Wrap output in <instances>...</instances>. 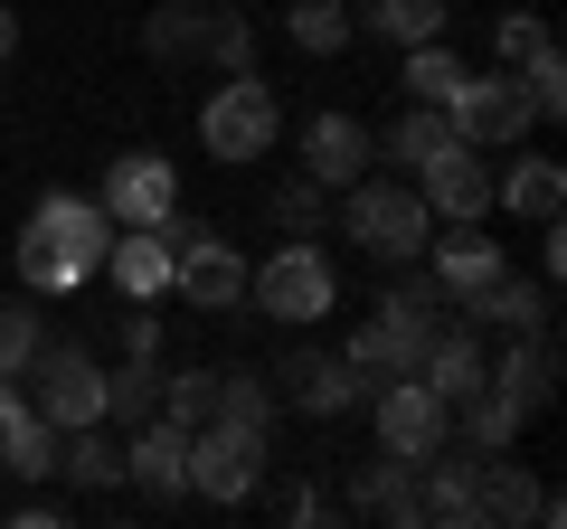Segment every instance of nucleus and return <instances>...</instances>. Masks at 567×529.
Instances as JSON below:
<instances>
[{"mask_svg":"<svg viewBox=\"0 0 567 529\" xmlns=\"http://www.w3.org/2000/svg\"><path fill=\"white\" fill-rule=\"evenodd\" d=\"M104 246H114V218L85 189H39V208L20 218V284L66 303L76 284L104 274Z\"/></svg>","mask_w":567,"mask_h":529,"instance_id":"1","label":"nucleus"},{"mask_svg":"<svg viewBox=\"0 0 567 529\" xmlns=\"http://www.w3.org/2000/svg\"><path fill=\"white\" fill-rule=\"evenodd\" d=\"M341 237L360 246L369 264H416L425 237H435V208L416 199V180H379V170H360V180L341 189Z\"/></svg>","mask_w":567,"mask_h":529,"instance_id":"2","label":"nucleus"},{"mask_svg":"<svg viewBox=\"0 0 567 529\" xmlns=\"http://www.w3.org/2000/svg\"><path fill=\"white\" fill-rule=\"evenodd\" d=\"M246 303H256L265 322H293V331H303V322H322V312L341 303V274H331V256L312 237H284L265 264H246Z\"/></svg>","mask_w":567,"mask_h":529,"instance_id":"3","label":"nucleus"},{"mask_svg":"<svg viewBox=\"0 0 567 529\" xmlns=\"http://www.w3.org/2000/svg\"><path fill=\"white\" fill-rule=\"evenodd\" d=\"M199 143H208V162H265V152L284 143V104H275V85H265L256 66L227 76V85H208Z\"/></svg>","mask_w":567,"mask_h":529,"instance_id":"4","label":"nucleus"},{"mask_svg":"<svg viewBox=\"0 0 567 529\" xmlns=\"http://www.w3.org/2000/svg\"><path fill=\"white\" fill-rule=\"evenodd\" d=\"M20 397L48 416V426H104V360L85 341H39V360L20 369Z\"/></svg>","mask_w":567,"mask_h":529,"instance_id":"5","label":"nucleus"},{"mask_svg":"<svg viewBox=\"0 0 567 529\" xmlns=\"http://www.w3.org/2000/svg\"><path fill=\"white\" fill-rule=\"evenodd\" d=\"M189 491L199 501H256L265 491V426H237V416H208L189 426Z\"/></svg>","mask_w":567,"mask_h":529,"instance_id":"6","label":"nucleus"},{"mask_svg":"<svg viewBox=\"0 0 567 529\" xmlns=\"http://www.w3.org/2000/svg\"><path fill=\"white\" fill-rule=\"evenodd\" d=\"M171 293L189 312H246V256L171 208Z\"/></svg>","mask_w":567,"mask_h":529,"instance_id":"7","label":"nucleus"},{"mask_svg":"<svg viewBox=\"0 0 567 529\" xmlns=\"http://www.w3.org/2000/svg\"><path fill=\"white\" fill-rule=\"evenodd\" d=\"M445 123L464 133L473 152H511V143H529V123H539V114H529V85L511 76V66H492V76L464 66V85L445 95Z\"/></svg>","mask_w":567,"mask_h":529,"instance_id":"8","label":"nucleus"},{"mask_svg":"<svg viewBox=\"0 0 567 529\" xmlns=\"http://www.w3.org/2000/svg\"><path fill=\"white\" fill-rule=\"evenodd\" d=\"M95 208H104L114 227H162L171 208H181V162H162L152 143L114 152V162H104V180H95Z\"/></svg>","mask_w":567,"mask_h":529,"instance_id":"9","label":"nucleus"},{"mask_svg":"<svg viewBox=\"0 0 567 529\" xmlns=\"http://www.w3.org/2000/svg\"><path fill=\"white\" fill-rule=\"evenodd\" d=\"M369 387H360V369L341 360V350H284V369H275V407H293V416H312V426H331V416H350Z\"/></svg>","mask_w":567,"mask_h":529,"instance_id":"10","label":"nucleus"},{"mask_svg":"<svg viewBox=\"0 0 567 529\" xmlns=\"http://www.w3.org/2000/svg\"><path fill=\"white\" fill-rule=\"evenodd\" d=\"M369 426H379V454H406V464H416V454H435L454 435V416H445V397L425 378H379L369 387Z\"/></svg>","mask_w":567,"mask_h":529,"instance_id":"11","label":"nucleus"},{"mask_svg":"<svg viewBox=\"0 0 567 529\" xmlns=\"http://www.w3.org/2000/svg\"><path fill=\"white\" fill-rule=\"evenodd\" d=\"M416 199L435 208V218H454V227L492 218V162H483V152L464 143V133H454V143H445V152H435V162L416 170Z\"/></svg>","mask_w":567,"mask_h":529,"instance_id":"12","label":"nucleus"},{"mask_svg":"<svg viewBox=\"0 0 567 529\" xmlns=\"http://www.w3.org/2000/svg\"><path fill=\"white\" fill-rule=\"evenodd\" d=\"M473 473H483V445H464V435H445L435 454H416V520L473 529Z\"/></svg>","mask_w":567,"mask_h":529,"instance_id":"13","label":"nucleus"},{"mask_svg":"<svg viewBox=\"0 0 567 529\" xmlns=\"http://www.w3.org/2000/svg\"><path fill=\"white\" fill-rule=\"evenodd\" d=\"M123 491H142V501H181L189 491V435L171 426V416H142L133 445H123Z\"/></svg>","mask_w":567,"mask_h":529,"instance_id":"14","label":"nucleus"},{"mask_svg":"<svg viewBox=\"0 0 567 529\" xmlns=\"http://www.w3.org/2000/svg\"><path fill=\"white\" fill-rule=\"evenodd\" d=\"M483 378L502 387L520 416H548V397H558V331H548V322L539 331H511V350L483 369Z\"/></svg>","mask_w":567,"mask_h":529,"instance_id":"15","label":"nucleus"},{"mask_svg":"<svg viewBox=\"0 0 567 529\" xmlns=\"http://www.w3.org/2000/svg\"><path fill=\"white\" fill-rule=\"evenodd\" d=\"M369 152H379V133H369L360 114H341V104H322V114L303 123V170H312L322 189H350V180L369 170Z\"/></svg>","mask_w":567,"mask_h":529,"instance_id":"16","label":"nucleus"},{"mask_svg":"<svg viewBox=\"0 0 567 529\" xmlns=\"http://www.w3.org/2000/svg\"><path fill=\"white\" fill-rule=\"evenodd\" d=\"M0 473H20V483L58 473V426L20 397V378H0Z\"/></svg>","mask_w":567,"mask_h":529,"instance_id":"17","label":"nucleus"},{"mask_svg":"<svg viewBox=\"0 0 567 529\" xmlns=\"http://www.w3.org/2000/svg\"><path fill=\"white\" fill-rule=\"evenodd\" d=\"M104 274H114L123 303H152V293H171V218H162V227H114V246H104Z\"/></svg>","mask_w":567,"mask_h":529,"instance_id":"18","label":"nucleus"},{"mask_svg":"<svg viewBox=\"0 0 567 529\" xmlns=\"http://www.w3.org/2000/svg\"><path fill=\"white\" fill-rule=\"evenodd\" d=\"M492 208H511V218L548 227V218L567 208V170L548 162V152H520V143H511V170H492Z\"/></svg>","mask_w":567,"mask_h":529,"instance_id":"19","label":"nucleus"},{"mask_svg":"<svg viewBox=\"0 0 567 529\" xmlns=\"http://www.w3.org/2000/svg\"><path fill=\"white\" fill-rule=\"evenodd\" d=\"M502 264H511V256H502L492 237H425V274H435V293H445L454 312H464L473 293L502 274Z\"/></svg>","mask_w":567,"mask_h":529,"instance_id":"20","label":"nucleus"},{"mask_svg":"<svg viewBox=\"0 0 567 529\" xmlns=\"http://www.w3.org/2000/svg\"><path fill=\"white\" fill-rule=\"evenodd\" d=\"M454 322H473V331H539V322H548V284L502 264V274H492V284L473 293L464 312H454Z\"/></svg>","mask_w":567,"mask_h":529,"instance_id":"21","label":"nucleus"},{"mask_svg":"<svg viewBox=\"0 0 567 529\" xmlns=\"http://www.w3.org/2000/svg\"><path fill=\"white\" fill-rule=\"evenodd\" d=\"M208 10L218 0H162L142 20V58L152 66H208Z\"/></svg>","mask_w":567,"mask_h":529,"instance_id":"22","label":"nucleus"},{"mask_svg":"<svg viewBox=\"0 0 567 529\" xmlns=\"http://www.w3.org/2000/svg\"><path fill=\"white\" fill-rule=\"evenodd\" d=\"M483 369H492V360H483V341H473V322H445L435 341L416 350V369H406V378H425V387H435V397L454 407L464 387H483Z\"/></svg>","mask_w":567,"mask_h":529,"instance_id":"23","label":"nucleus"},{"mask_svg":"<svg viewBox=\"0 0 567 529\" xmlns=\"http://www.w3.org/2000/svg\"><path fill=\"white\" fill-rule=\"evenodd\" d=\"M483 520H502V529L539 520V483H529V464L483 454V473H473V529H483Z\"/></svg>","mask_w":567,"mask_h":529,"instance_id":"24","label":"nucleus"},{"mask_svg":"<svg viewBox=\"0 0 567 529\" xmlns=\"http://www.w3.org/2000/svg\"><path fill=\"white\" fill-rule=\"evenodd\" d=\"M48 483H66V491H123V445L104 426H66L58 435V473Z\"/></svg>","mask_w":567,"mask_h":529,"instance_id":"25","label":"nucleus"},{"mask_svg":"<svg viewBox=\"0 0 567 529\" xmlns=\"http://www.w3.org/2000/svg\"><path fill=\"white\" fill-rule=\"evenodd\" d=\"M445 416H454V435H464V445H483V454H511V445H520V426H529V416L511 407L492 378H483V387H464Z\"/></svg>","mask_w":567,"mask_h":529,"instance_id":"26","label":"nucleus"},{"mask_svg":"<svg viewBox=\"0 0 567 529\" xmlns=\"http://www.w3.org/2000/svg\"><path fill=\"white\" fill-rule=\"evenodd\" d=\"M350 510H369V520H388V529H416V464H406V454H379V464L350 483Z\"/></svg>","mask_w":567,"mask_h":529,"instance_id":"27","label":"nucleus"},{"mask_svg":"<svg viewBox=\"0 0 567 529\" xmlns=\"http://www.w3.org/2000/svg\"><path fill=\"white\" fill-rule=\"evenodd\" d=\"M416 350H425L416 331H398L388 312H369V322L350 331V350H341V360L360 369V387H379V378H406V369H416Z\"/></svg>","mask_w":567,"mask_h":529,"instance_id":"28","label":"nucleus"},{"mask_svg":"<svg viewBox=\"0 0 567 529\" xmlns=\"http://www.w3.org/2000/svg\"><path fill=\"white\" fill-rule=\"evenodd\" d=\"M142 416H162V360H133L123 350V369H104V426L133 435Z\"/></svg>","mask_w":567,"mask_h":529,"instance_id":"29","label":"nucleus"},{"mask_svg":"<svg viewBox=\"0 0 567 529\" xmlns=\"http://www.w3.org/2000/svg\"><path fill=\"white\" fill-rule=\"evenodd\" d=\"M350 29H369L388 48H416V39H445V0H360Z\"/></svg>","mask_w":567,"mask_h":529,"instance_id":"30","label":"nucleus"},{"mask_svg":"<svg viewBox=\"0 0 567 529\" xmlns=\"http://www.w3.org/2000/svg\"><path fill=\"white\" fill-rule=\"evenodd\" d=\"M398 85H406V104H445L464 85V58L445 39H416V48H398Z\"/></svg>","mask_w":567,"mask_h":529,"instance_id":"31","label":"nucleus"},{"mask_svg":"<svg viewBox=\"0 0 567 529\" xmlns=\"http://www.w3.org/2000/svg\"><path fill=\"white\" fill-rule=\"evenodd\" d=\"M454 143V123H445V104H406L398 123H388V162L406 170V180H416L425 162H435V152Z\"/></svg>","mask_w":567,"mask_h":529,"instance_id":"32","label":"nucleus"},{"mask_svg":"<svg viewBox=\"0 0 567 529\" xmlns=\"http://www.w3.org/2000/svg\"><path fill=\"white\" fill-rule=\"evenodd\" d=\"M284 39L303 48V58H341L360 29H350V0H293L284 10Z\"/></svg>","mask_w":567,"mask_h":529,"instance_id":"33","label":"nucleus"},{"mask_svg":"<svg viewBox=\"0 0 567 529\" xmlns=\"http://www.w3.org/2000/svg\"><path fill=\"white\" fill-rule=\"evenodd\" d=\"M265 218H275L284 237H322V227H331V189L312 180V170H293V180H284L275 199H265Z\"/></svg>","mask_w":567,"mask_h":529,"instance_id":"34","label":"nucleus"},{"mask_svg":"<svg viewBox=\"0 0 567 529\" xmlns=\"http://www.w3.org/2000/svg\"><path fill=\"white\" fill-rule=\"evenodd\" d=\"M162 416L171 426H208V416H218V369H162Z\"/></svg>","mask_w":567,"mask_h":529,"instance_id":"35","label":"nucleus"},{"mask_svg":"<svg viewBox=\"0 0 567 529\" xmlns=\"http://www.w3.org/2000/svg\"><path fill=\"white\" fill-rule=\"evenodd\" d=\"M208 66H218V76H246V66H256V20H246L237 0L208 10Z\"/></svg>","mask_w":567,"mask_h":529,"instance_id":"36","label":"nucleus"},{"mask_svg":"<svg viewBox=\"0 0 567 529\" xmlns=\"http://www.w3.org/2000/svg\"><path fill=\"white\" fill-rule=\"evenodd\" d=\"M218 416L275 435V378H256V369H218Z\"/></svg>","mask_w":567,"mask_h":529,"instance_id":"37","label":"nucleus"},{"mask_svg":"<svg viewBox=\"0 0 567 529\" xmlns=\"http://www.w3.org/2000/svg\"><path fill=\"white\" fill-rule=\"evenodd\" d=\"M539 48H558L539 10H502V20H492V58H502V66H529Z\"/></svg>","mask_w":567,"mask_h":529,"instance_id":"38","label":"nucleus"},{"mask_svg":"<svg viewBox=\"0 0 567 529\" xmlns=\"http://www.w3.org/2000/svg\"><path fill=\"white\" fill-rule=\"evenodd\" d=\"M39 341H48V322L29 303H0V378H20L29 360H39Z\"/></svg>","mask_w":567,"mask_h":529,"instance_id":"39","label":"nucleus"},{"mask_svg":"<svg viewBox=\"0 0 567 529\" xmlns=\"http://www.w3.org/2000/svg\"><path fill=\"white\" fill-rule=\"evenodd\" d=\"M511 76L529 85V114H539V123H558V114H567V66H558V48H539V58L511 66Z\"/></svg>","mask_w":567,"mask_h":529,"instance_id":"40","label":"nucleus"},{"mask_svg":"<svg viewBox=\"0 0 567 529\" xmlns=\"http://www.w3.org/2000/svg\"><path fill=\"white\" fill-rule=\"evenodd\" d=\"M123 350H133V360H162V312L123 303Z\"/></svg>","mask_w":567,"mask_h":529,"instance_id":"41","label":"nucleus"},{"mask_svg":"<svg viewBox=\"0 0 567 529\" xmlns=\"http://www.w3.org/2000/svg\"><path fill=\"white\" fill-rule=\"evenodd\" d=\"M558 274H567V237H558V218H548L539 227V284H558Z\"/></svg>","mask_w":567,"mask_h":529,"instance_id":"42","label":"nucleus"},{"mask_svg":"<svg viewBox=\"0 0 567 529\" xmlns=\"http://www.w3.org/2000/svg\"><path fill=\"white\" fill-rule=\"evenodd\" d=\"M10 520H20V529H58V520H66V501H58V491H39V501H20Z\"/></svg>","mask_w":567,"mask_h":529,"instance_id":"43","label":"nucleus"},{"mask_svg":"<svg viewBox=\"0 0 567 529\" xmlns=\"http://www.w3.org/2000/svg\"><path fill=\"white\" fill-rule=\"evenodd\" d=\"M20 58V10H10V0H0V66Z\"/></svg>","mask_w":567,"mask_h":529,"instance_id":"44","label":"nucleus"}]
</instances>
